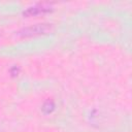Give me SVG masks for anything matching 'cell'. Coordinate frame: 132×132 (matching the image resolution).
<instances>
[{"instance_id": "6da1fadb", "label": "cell", "mask_w": 132, "mask_h": 132, "mask_svg": "<svg viewBox=\"0 0 132 132\" xmlns=\"http://www.w3.org/2000/svg\"><path fill=\"white\" fill-rule=\"evenodd\" d=\"M51 31H52V25L51 24H37V25H33V26L24 28L22 31H20L19 34L24 36V37H29V36L46 34Z\"/></svg>"}, {"instance_id": "7a4b0ae2", "label": "cell", "mask_w": 132, "mask_h": 132, "mask_svg": "<svg viewBox=\"0 0 132 132\" xmlns=\"http://www.w3.org/2000/svg\"><path fill=\"white\" fill-rule=\"evenodd\" d=\"M52 11V6L50 4H35L33 6L28 7L25 11H24V15L25 16H36V15H40V14H44L46 12Z\"/></svg>"}, {"instance_id": "3957f363", "label": "cell", "mask_w": 132, "mask_h": 132, "mask_svg": "<svg viewBox=\"0 0 132 132\" xmlns=\"http://www.w3.org/2000/svg\"><path fill=\"white\" fill-rule=\"evenodd\" d=\"M55 109V104H54V102L53 101H46L44 104H43V106H42V110L45 112V113H51L53 110Z\"/></svg>"}]
</instances>
